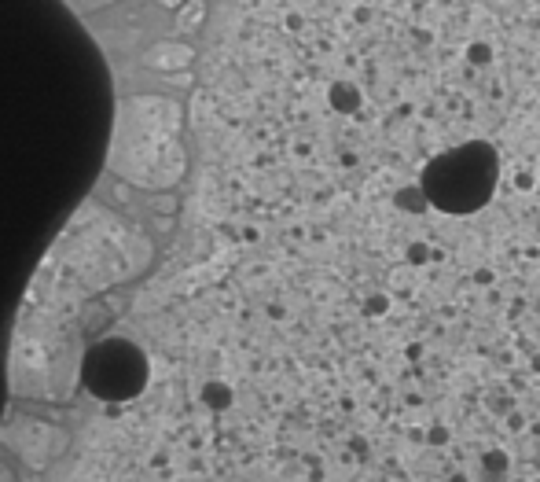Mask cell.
<instances>
[{"mask_svg": "<svg viewBox=\"0 0 540 482\" xmlns=\"http://www.w3.org/2000/svg\"><path fill=\"white\" fill-rule=\"evenodd\" d=\"M500 184V155L493 144L471 140L452 151H441L438 159L427 162L419 177V188L430 207L441 214H474L493 199Z\"/></svg>", "mask_w": 540, "mask_h": 482, "instance_id": "obj_1", "label": "cell"}, {"mask_svg": "<svg viewBox=\"0 0 540 482\" xmlns=\"http://www.w3.org/2000/svg\"><path fill=\"white\" fill-rule=\"evenodd\" d=\"M331 100H335L338 111H353V107L360 104V92L353 89V85H346V81H342V85H335V89H331Z\"/></svg>", "mask_w": 540, "mask_h": 482, "instance_id": "obj_2", "label": "cell"}, {"mask_svg": "<svg viewBox=\"0 0 540 482\" xmlns=\"http://www.w3.org/2000/svg\"><path fill=\"white\" fill-rule=\"evenodd\" d=\"M467 59H471V63H489V59H493V48L485 45V41H474V45L467 48Z\"/></svg>", "mask_w": 540, "mask_h": 482, "instance_id": "obj_3", "label": "cell"}]
</instances>
